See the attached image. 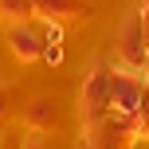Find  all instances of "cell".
<instances>
[{"label":"cell","mask_w":149,"mask_h":149,"mask_svg":"<svg viewBox=\"0 0 149 149\" xmlns=\"http://www.w3.org/2000/svg\"><path fill=\"white\" fill-rule=\"evenodd\" d=\"M110 114H114V106H110V71L98 63V67L90 71L86 86H82V122H86V130H94V126H102Z\"/></svg>","instance_id":"cell-1"},{"label":"cell","mask_w":149,"mask_h":149,"mask_svg":"<svg viewBox=\"0 0 149 149\" xmlns=\"http://www.w3.org/2000/svg\"><path fill=\"white\" fill-rule=\"evenodd\" d=\"M141 98H145V82L137 71H110V106L114 114H122V118H134L137 110H141Z\"/></svg>","instance_id":"cell-2"},{"label":"cell","mask_w":149,"mask_h":149,"mask_svg":"<svg viewBox=\"0 0 149 149\" xmlns=\"http://www.w3.org/2000/svg\"><path fill=\"white\" fill-rule=\"evenodd\" d=\"M118 43H122L118 51H122V59H126V67L141 74V71H145V63H149V51H145V24H141V12H130L126 20H122V36H118Z\"/></svg>","instance_id":"cell-3"},{"label":"cell","mask_w":149,"mask_h":149,"mask_svg":"<svg viewBox=\"0 0 149 149\" xmlns=\"http://www.w3.org/2000/svg\"><path fill=\"white\" fill-rule=\"evenodd\" d=\"M8 43H12V51L20 55V59H43L47 39H39L31 28H12L8 31Z\"/></svg>","instance_id":"cell-4"},{"label":"cell","mask_w":149,"mask_h":149,"mask_svg":"<svg viewBox=\"0 0 149 149\" xmlns=\"http://www.w3.org/2000/svg\"><path fill=\"white\" fill-rule=\"evenodd\" d=\"M28 0H0V12L4 16H28Z\"/></svg>","instance_id":"cell-5"},{"label":"cell","mask_w":149,"mask_h":149,"mask_svg":"<svg viewBox=\"0 0 149 149\" xmlns=\"http://www.w3.org/2000/svg\"><path fill=\"white\" fill-rule=\"evenodd\" d=\"M43 63H63V47L59 43H47L43 47Z\"/></svg>","instance_id":"cell-6"},{"label":"cell","mask_w":149,"mask_h":149,"mask_svg":"<svg viewBox=\"0 0 149 149\" xmlns=\"http://www.w3.org/2000/svg\"><path fill=\"white\" fill-rule=\"evenodd\" d=\"M43 39H47V43H63V28H59V24H47V28H43Z\"/></svg>","instance_id":"cell-7"},{"label":"cell","mask_w":149,"mask_h":149,"mask_svg":"<svg viewBox=\"0 0 149 149\" xmlns=\"http://www.w3.org/2000/svg\"><path fill=\"white\" fill-rule=\"evenodd\" d=\"M31 118H36V122H43V118H47V102H36V110H31Z\"/></svg>","instance_id":"cell-8"},{"label":"cell","mask_w":149,"mask_h":149,"mask_svg":"<svg viewBox=\"0 0 149 149\" xmlns=\"http://www.w3.org/2000/svg\"><path fill=\"white\" fill-rule=\"evenodd\" d=\"M24 149H43V141H39V137H36V134H31V137H28V141H24Z\"/></svg>","instance_id":"cell-9"},{"label":"cell","mask_w":149,"mask_h":149,"mask_svg":"<svg viewBox=\"0 0 149 149\" xmlns=\"http://www.w3.org/2000/svg\"><path fill=\"white\" fill-rule=\"evenodd\" d=\"M0 114H4V94H0Z\"/></svg>","instance_id":"cell-10"}]
</instances>
